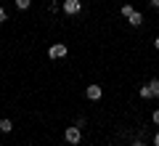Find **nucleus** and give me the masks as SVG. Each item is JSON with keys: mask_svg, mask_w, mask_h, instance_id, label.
<instances>
[{"mask_svg": "<svg viewBox=\"0 0 159 146\" xmlns=\"http://www.w3.org/2000/svg\"><path fill=\"white\" fill-rule=\"evenodd\" d=\"M148 88H151V98H159V80H157V77L148 82Z\"/></svg>", "mask_w": 159, "mask_h": 146, "instance_id": "nucleus-7", "label": "nucleus"}, {"mask_svg": "<svg viewBox=\"0 0 159 146\" xmlns=\"http://www.w3.org/2000/svg\"><path fill=\"white\" fill-rule=\"evenodd\" d=\"M6 19H8V13H6V8H3V6H0V24H3V21H6Z\"/></svg>", "mask_w": 159, "mask_h": 146, "instance_id": "nucleus-12", "label": "nucleus"}, {"mask_svg": "<svg viewBox=\"0 0 159 146\" xmlns=\"http://www.w3.org/2000/svg\"><path fill=\"white\" fill-rule=\"evenodd\" d=\"M11 130H13V122L8 117H3L0 120V133H11Z\"/></svg>", "mask_w": 159, "mask_h": 146, "instance_id": "nucleus-6", "label": "nucleus"}, {"mask_svg": "<svg viewBox=\"0 0 159 146\" xmlns=\"http://www.w3.org/2000/svg\"><path fill=\"white\" fill-rule=\"evenodd\" d=\"M138 93H141L143 101H148V98H151V88H148V85H141V90H138Z\"/></svg>", "mask_w": 159, "mask_h": 146, "instance_id": "nucleus-8", "label": "nucleus"}, {"mask_svg": "<svg viewBox=\"0 0 159 146\" xmlns=\"http://www.w3.org/2000/svg\"><path fill=\"white\" fill-rule=\"evenodd\" d=\"M66 53H69V48H66L64 43H53L51 48H48V56H51L53 61H58V59H64Z\"/></svg>", "mask_w": 159, "mask_h": 146, "instance_id": "nucleus-2", "label": "nucleus"}, {"mask_svg": "<svg viewBox=\"0 0 159 146\" xmlns=\"http://www.w3.org/2000/svg\"><path fill=\"white\" fill-rule=\"evenodd\" d=\"M29 6H32V0H16V8H19V11H27Z\"/></svg>", "mask_w": 159, "mask_h": 146, "instance_id": "nucleus-9", "label": "nucleus"}, {"mask_svg": "<svg viewBox=\"0 0 159 146\" xmlns=\"http://www.w3.org/2000/svg\"><path fill=\"white\" fill-rule=\"evenodd\" d=\"M154 48H157V51H159V37H157V40H154Z\"/></svg>", "mask_w": 159, "mask_h": 146, "instance_id": "nucleus-16", "label": "nucleus"}, {"mask_svg": "<svg viewBox=\"0 0 159 146\" xmlns=\"http://www.w3.org/2000/svg\"><path fill=\"white\" fill-rule=\"evenodd\" d=\"M133 11H135V8H133V6H130V3H122V16H125V19H127V16H130V13H133Z\"/></svg>", "mask_w": 159, "mask_h": 146, "instance_id": "nucleus-10", "label": "nucleus"}, {"mask_svg": "<svg viewBox=\"0 0 159 146\" xmlns=\"http://www.w3.org/2000/svg\"><path fill=\"white\" fill-rule=\"evenodd\" d=\"M127 24H130V27H141V24H143V13L141 11H133L130 16H127Z\"/></svg>", "mask_w": 159, "mask_h": 146, "instance_id": "nucleus-5", "label": "nucleus"}, {"mask_svg": "<svg viewBox=\"0 0 159 146\" xmlns=\"http://www.w3.org/2000/svg\"><path fill=\"white\" fill-rule=\"evenodd\" d=\"M151 6H154V8H157V11H159V0H151Z\"/></svg>", "mask_w": 159, "mask_h": 146, "instance_id": "nucleus-15", "label": "nucleus"}, {"mask_svg": "<svg viewBox=\"0 0 159 146\" xmlns=\"http://www.w3.org/2000/svg\"><path fill=\"white\" fill-rule=\"evenodd\" d=\"M80 11H82V3L80 0H64V13L66 16H77Z\"/></svg>", "mask_w": 159, "mask_h": 146, "instance_id": "nucleus-3", "label": "nucleus"}, {"mask_svg": "<svg viewBox=\"0 0 159 146\" xmlns=\"http://www.w3.org/2000/svg\"><path fill=\"white\" fill-rule=\"evenodd\" d=\"M85 96L90 98V101H98V98L103 96V90H101V85H88V88H85Z\"/></svg>", "mask_w": 159, "mask_h": 146, "instance_id": "nucleus-4", "label": "nucleus"}, {"mask_svg": "<svg viewBox=\"0 0 159 146\" xmlns=\"http://www.w3.org/2000/svg\"><path fill=\"white\" fill-rule=\"evenodd\" d=\"M154 146H159V130L154 133Z\"/></svg>", "mask_w": 159, "mask_h": 146, "instance_id": "nucleus-14", "label": "nucleus"}, {"mask_svg": "<svg viewBox=\"0 0 159 146\" xmlns=\"http://www.w3.org/2000/svg\"><path fill=\"white\" fill-rule=\"evenodd\" d=\"M130 146H146V141H143V138H133Z\"/></svg>", "mask_w": 159, "mask_h": 146, "instance_id": "nucleus-11", "label": "nucleus"}, {"mask_svg": "<svg viewBox=\"0 0 159 146\" xmlns=\"http://www.w3.org/2000/svg\"><path fill=\"white\" fill-rule=\"evenodd\" d=\"M64 138H66V144L77 146L80 141H82V128H77V125H74V128H66L64 130Z\"/></svg>", "mask_w": 159, "mask_h": 146, "instance_id": "nucleus-1", "label": "nucleus"}, {"mask_svg": "<svg viewBox=\"0 0 159 146\" xmlns=\"http://www.w3.org/2000/svg\"><path fill=\"white\" fill-rule=\"evenodd\" d=\"M151 120H154V125H159V109H157V112L151 114Z\"/></svg>", "mask_w": 159, "mask_h": 146, "instance_id": "nucleus-13", "label": "nucleus"}]
</instances>
